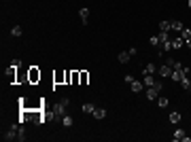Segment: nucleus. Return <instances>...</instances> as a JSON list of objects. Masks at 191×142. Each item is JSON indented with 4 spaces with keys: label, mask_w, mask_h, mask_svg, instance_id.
Wrapping results in <instances>:
<instances>
[{
    "label": "nucleus",
    "mask_w": 191,
    "mask_h": 142,
    "mask_svg": "<svg viewBox=\"0 0 191 142\" xmlns=\"http://www.w3.org/2000/svg\"><path fill=\"white\" fill-rule=\"evenodd\" d=\"M130 57H132L130 51H121V53H119V62H121V64H128V62H130Z\"/></svg>",
    "instance_id": "nucleus-17"
},
{
    "label": "nucleus",
    "mask_w": 191,
    "mask_h": 142,
    "mask_svg": "<svg viewBox=\"0 0 191 142\" xmlns=\"http://www.w3.org/2000/svg\"><path fill=\"white\" fill-rule=\"evenodd\" d=\"M157 104H159V108H166L170 104V100L168 98H157Z\"/></svg>",
    "instance_id": "nucleus-23"
},
{
    "label": "nucleus",
    "mask_w": 191,
    "mask_h": 142,
    "mask_svg": "<svg viewBox=\"0 0 191 142\" xmlns=\"http://www.w3.org/2000/svg\"><path fill=\"white\" fill-rule=\"evenodd\" d=\"M17 140H19V142L26 140V130L21 127V123H19V131H17Z\"/></svg>",
    "instance_id": "nucleus-22"
},
{
    "label": "nucleus",
    "mask_w": 191,
    "mask_h": 142,
    "mask_svg": "<svg viewBox=\"0 0 191 142\" xmlns=\"http://www.w3.org/2000/svg\"><path fill=\"white\" fill-rule=\"evenodd\" d=\"M168 119H170V123H172V125H179L180 121H183V115H180L179 110H172V112H170V117H168Z\"/></svg>",
    "instance_id": "nucleus-7"
},
{
    "label": "nucleus",
    "mask_w": 191,
    "mask_h": 142,
    "mask_svg": "<svg viewBox=\"0 0 191 142\" xmlns=\"http://www.w3.org/2000/svg\"><path fill=\"white\" fill-rule=\"evenodd\" d=\"M28 79H30V83H36V81L40 79V72L36 70V68H30V76H28Z\"/></svg>",
    "instance_id": "nucleus-12"
},
{
    "label": "nucleus",
    "mask_w": 191,
    "mask_h": 142,
    "mask_svg": "<svg viewBox=\"0 0 191 142\" xmlns=\"http://www.w3.org/2000/svg\"><path fill=\"white\" fill-rule=\"evenodd\" d=\"M183 76H187V74H183V68H179V70H174V68H172V74H170V79H172L174 83H180V79H183Z\"/></svg>",
    "instance_id": "nucleus-9"
},
{
    "label": "nucleus",
    "mask_w": 191,
    "mask_h": 142,
    "mask_svg": "<svg viewBox=\"0 0 191 142\" xmlns=\"http://www.w3.org/2000/svg\"><path fill=\"white\" fill-rule=\"evenodd\" d=\"M130 87H132V91H134V94H138V91H142L144 83H140V81H136V79H134V81L130 83Z\"/></svg>",
    "instance_id": "nucleus-11"
},
{
    "label": "nucleus",
    "mask_w": 191,
    "mask_h": 142,
    "mask_svg": "<svg viewBox=\"0 0 191 142\" xmlns=\"http://www.w3.org/2000/svg\"><path fill=\"white\" fill-rule=\"evenodd\" d=\"M106 117V108H96L94 110V119H104Z\"/></svg>",
    "instance_id": "nucleus-16"
},
{
    "label": "nucleus",
    "mask_w": 191,
    "mask_h": 142,
    "mask_svg": "<svg viewBox=\"0 0 191 142\" xmlns=\"http://www.w3.org/2000/svg\"><path fill=\"white\" fill-rule=\"evenodd\" d=\"M155 72H157V66H155V64H147V66L142 68V74H155Z\"/></svg>",
    "instance_id": "nucleus-13"
},
{
    "label": "nucleus",
    "mask_w": 191,
    "mask_h": 142,
    "mask_svg": "<svg viewBox=\"0 0 191 142\" xmlns=\"http://www.w3.org/2000/svg\"><path fill=\"white\" fill-rule=\"evenodd\" d=\"M180 36H183L185 40H187V38H191V30H189V28H185V30L180 32Z\"/></svg>",
    "instance_id": "nucleus-27"
},
{
    "label": "nucleus",
    "mask_w": 191,
    "mask_h": 142,
    "mask_svg": "<svg viewBox=\"0 0 191 142\" xmlns=\"http://www.w3.org/2000/svg\"><path fill=\"white\" fill-rule=\"evenodd\" d=\"M187 7H189V9H191V0H187Z\"/></svg>",
    "instance_id": "nucleus-33"
},
{
    "label": "nucleus",
    "mask_w": 191,
    "mask_h": 142,
    "mask_svg": "<svg viewBox=\"0 0 191 142\" xmlns=\"http://www.w3.org/2000/svg\"><path fill=\"white\" fill-rule=\"evenodd\" d=\"M123 81H125V83L130 85V83H132V81H134V76H132V74H125V79H123Z\"/></svg>",
    "instance_id": "nucleus-31"
},
{
    "label": "nucleus",
    "mask_w": 191,
    "mask_h": 142,
    "mask_svg": "<svg viewBox=\"0 0 191 142\" xmlns=\"http://www.w3.org/2000/svg\"><path fill=\"white\" fill-rule=\"evenodd\" d=\"M185 136H187V134H185V130H176V131H174V136H172V138H174V142H179V140H183Z\"/></svg>",
    "instance_id": "nucleus-20"
},
{
    "label": "nucleus",
    "mask_w": 191,
    "mask_h": 142,
    "mask_svg": "<svg viewBox=\"0 0 191 142\" xmlns=\"http://www.w3.org/2000/svg\"><path fill=\"white\" fill-rule=\"evenodd\" d=\"M180 85L185 87V89H189V85H191V81H189V76H183L180 79Z\"/></svg>",
    "instance_id": "nucleus-25"
},
{
    "label": "nucleus",
    "mask_w": 191,
    "mask_h": 142,
    "mask_svg": "<svg viewBox=\"0 0 191 142\" xmlns=\"http://www.w3.org/2000/svg\"><path fill=\"white\" fill-rule=\"evenodd\" d=\"M183 45H185V38H183V36H174V38H172V47L174 49L183 47Z\"/></svg>",
    "instance_id": "nucleus-14"
},
{
    "label": "nucleus",
    "mask_w": 191,
    "mask_h": 142,
    "mask_svg": "<svg viewBox=\"0 0 191 142\" xmlns=\"http://www.w3.org/2000/svg\"><path fill=\"white\" fill-rule=\"evenodd\" d=\"M79 17H81L83 25H87V21H89V9H87V7H83V9L79 11Z\"/></svg>",
    "instance_id": "nucleus-10"
},
{
    "label": "nucleus",
    "mask_w": 191,
    "mask_h": 142,
    "mask_svg": "<svg viewBox=\"0 0 191 142\" xmlns=\"http://www.w3.org/2000/svg\"><path fill=\"white\" fill-rule=\"evenodd\" d=\"M11 66H13V68H19V66H21V59H19V57L11 59Z\"/></svg>",
    "instance_id": "nucleus-29"
},
{
    "label": "nucleus",
    "mask_w": 191,
    "mask_h": 142,
    "mask_svg": "<svg viewBox=\"0 0 191 142\" xmlns=\"http://www.w3.org/2000/svg\"><path fill=\"white\" fill-rule=\"evenodd\" d=\"M159 32H170V21H168V19L159 21Z\"/></svg>",
    "instance_id": "nucleus-18"
},
{
    "label": "nucleus",
    "mask_w": 191,
    "mask_h": 142,
    "mask_svg": "<svg viewBox=\"0 0 191 142\" xmlns=\"http://www.w3.org/2000/svg\"><path fill=\"white\" fill-rule=\"evenodd\" d=\"M17 131H19V123H13L11 127L7 130V134H4L2 138H4L7 142H11V140H17Z\"/></svg>",
    "instance_id": "nucleus-2"
},
{
    "label": "nucleus",
    "mask_w": 191,
    "mask_h": 142,
    "mask_svg": "<svg viewBox=\"0 0 191 142\" xmlns=\"http://www.w3.org/2000/svg\"><path fill=\"white\" fill-rule=\"evenodd\" d=\"M142 83L147 85V87H155L157 83H159V81H157L155 76H153V74H144V79H142Z\"/></svg>",
    "instance_id": "nucleus-8"
},
{
    "label": "nucleus",
    "mask_w": 191,
    "mask_h": 142,
    "mask_svg": "<svg viewBox=\"0 0 191 142\" xmlns=\"http://www.w3.org/2000/svg\"><path fill=\"white\" fill-rule=\"evenodd\" d=\"M81 110H83L85 115H94L96 106H94V104H91V102H89V104H83V106H81Z\"/></svg>",
    "instance_id": "nucleus-15"
},
{
    "label": "nucleus",
    "mask_w": 191,
    "mask_h": 142,
    "mask_svg": "<svg viewBox=\"0 0 191 142\" xmlns=\"http://www.w3.org/2000/svg\"><path fill=\"white\" fill-rule=\"evenodd\" d=\"M157 74H159L161 79H170V74H172V66H168V64H161V66L157 68Z\"/></svg>",
    "instance_id": "nucleus-4"
},
{
    "label": "nucleus",
    "mask_w": 191,
    "mask_h": 142,
    "mask_svg": "<svg viewBox=\"0 0 191 142\" xmlns=\"http://www.w3.org/2000/svg\"><path fill=\"white\" fill-rule=\"evenodd\" d=\"M161 49H164V51H170V49H174V47H172V38H170L168 43H164V45H161Z\"/></svg>",
    "instance_id": "nucleus-28"
},
{
    "label": "nucleus",
    "mask_w": 191,
    "mask_h": 142,
    "mask_svg": "<svg viewBox=\"0 0 191 142\" xmlns=\"http://www.w3.org/2000/svg\"><path fill=\"white\" fill-rule=\"evenodd\" d=\"M159 45H164V43H168L170 40V32H159Z\"/></svg>",
    "instance_id": "nucleus-19"
},
{
    "label": "nucleus",
    "mask_w": 191,
    "mask_h": 142,
    "mask_svg": "<svg viewBox=\"0 0 191 142\" xmlns=\"http://www.w3.org/2000/svg\"><path fill=\"white\" fill-rule=\"evenodd\" d=\"M87 79H89V74H87V72H81V83H87Z\"/></svg>",
    "instance_id": "nucleus-30"
},
{
    "label": "nucleus",
    "mask_w": 191,
    "mask_h": 142,
    "mask_svg": "<svg viewBox=\"0 0 191 142\" xmlns=\"http://www.w3.org/2000/svg\"><path fill=\"white\" fill-rule=\"evenodd\" d=\"M45 121H47V117H45L43 112H38V110H32V123H34V125H43Z\"/></svg>",
    "instance_id": "nucleus-6"
},
{
    "label": "nucleus",
    "mask_w": 191,
    "mask_h": 142,
    "mask_svg": "<svg viewBox=\"0 0 191 142\" xmlns=\"http://www.w3.org/2000/svg\"><path fill=\"white\" fill-rule=\"evenodd\" d=\"M185 45H187V47L191 49V38H187V40H185Z\"/></svg>",
    "instance_id": "nucleus-32"
},
{
    "label": "nucleus",
    "mask_w": 191,
    "mask_h": 142,
    "mask_svg": "<svg viewBox=\"0 0 191 142\" xmlns=\"http://www.w3.org/2000/svg\"><path fill=\"white\" fill-rule=\"evenodd\" d=\"M185 30V24L179 21V19H174V21H170V32H174V34H180Z\"/></svg>",
    "instance_id": "nucleus-5"
},
{
    "label": "nucleus",
    "mask_w": 191,
    "mask_h": 142,
    "mask_svg": "<svg viewBox=\"0 0 191 142\" xmlns=\"http://www.w3.org/2000/svg\"><path fill=\"white\" fill-rule=\"evenodd\" d=\"M149 43H151L153 47H159V36H151V38H149Z\"/></svg>",
    "instance_id": "nucleus-26"
},
{
    "label": "nucleus",
    "mask_w": 191,
    "mask_h": 142,
    "mask_svg": "<svg viewBox=\"0 0 191 142\" xmlns=\"http://www.w3.org/2000/svg\"><path fill=\"white\" fill-rule=\"evenodd\" d=\"M11 36H21V25H13Z\"/></svg>",
    "instance_id": "nucleus-24"
},
{
    "label": "nucleus",
    "mask_w": 191,
    "mask_h": 142,
    "mask_svg": "<svg viewBox=\"0 0 191 142\" xmlns=\"http://www.w3.org/2000/svg\"><path fill=\"white\" fill-rule=\"evenodd\" d=\"M161 87H164V85L157 83L155 87H147V91H144V94H147L149 100H157V95H159V91H161Z\"/></svg>",
    "instance_id": "nucleus-3"
},
{
    "label": "nucleus",
    "mask_w": 191,
    "mask_h": 142,
    "mask_svg": "<svg viewBox=\"0 0 191 142\" xmlns=\"http://www.w3.org/2000/svg\"><path fill=\"white\" fill-rule=\"evenodd\" d=\"M68 104H70V100H68V98H62L60 102L53 106V112H51V115H53L55 119H62L64 115H66V108H68Z\"/></svg>",
    "instance_id": "nucleus-1"
},
{
    "label": "nucleus",
    "mask_w": 191,
    "mask_h": 142,
    "mask_svg": "<svg viewBox=\"0 0 191 142\" xmlns=\"http://www.w3.org/2000/svg\"><path fill=\"white\" fill-rule=\"evenodd\" d=\"M62 125H64V127H70L72 125V117L70 115H64V117H62Z\"/></svg>",
    "instance_id": "nucleus-21"
},
{
    "label": "nucleus",
    "mask_w": 191,
    "mask_h": 142,
    "mask_svg": "<svg viewBox=\"0 0 191 142\" xmlns=\"http://www.w3.org/2000/svg\"><path fill=\"white\" fill-rule=\"evenodd\" d=\"M187 91H189V94H191V85H189V89H187Z\"/></svg>",
    "instance_id": "nucleus-34"
}]
</instances>
